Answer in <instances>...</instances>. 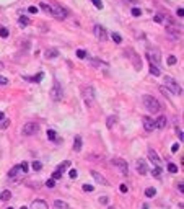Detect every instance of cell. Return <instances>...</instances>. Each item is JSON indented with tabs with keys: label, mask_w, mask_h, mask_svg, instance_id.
I'll use <instances>...</instances> for the list:
<instances>
[{
	"label": "cell",
	"mask_w": 184,
	"mask_h": 209,
	"mask_svg": "<svg viewBox=\"0 0 184 209\" xmlns=\"http://www.w3.org/2000/svg\"><path fill=\"white\" fill-rule=\"evenodd\" d=\"M142 103H143V106H145V110L150 111L151 115H155V113H158V111L161 110L160 101L155 98V96H151V95H145V96L142 98Z\"/></svg>",
	"instance_id": "obj_1"
},
{
	"label": "cell",
	"mask_w": 184,
	"mask_h": 209,
	"mask_svg": "<svg viewBox=\"0 0 184 209\" xmlns=\"http://www.w3.org/2000/svg\"><path fill=\"white\" fill-rule=\"evenodd\" d=\"M165 87H166V88L171 92V93L181 95V87L178 85V82H176L173 77H165Z\"/></svg>",
	"instance_id": "obj_2"
},
{
	"label": "cell",
	"mask_w": 184,
	"mask_h": 209,
	"mask_svg": "<svg viewBox=\"0 0 184 209\" xmlns=\"http://www.w3.org/2000/svg\"><path fill=\"white\" fill-rule=\"evenodd\" d=\"M51 98H52L54 101H60V100L64 98V90H62V87L59 82H54L52 88H51Z\"/></svg>",
	"instance_id": "obj_3"
},
{
	"label": "cell",
	"mask_w": 184,
	"mask_h": 209,
	"mask_svg": "<svg viewBox=\"0 0 184 209\" xmlns=\"http://www.w3.org/2000/svg\"><path fill=\"white\" fill-rule=\"evenodd\" d=\"M111 165L116 167L124 175H127V172H129V165H127V162L124 159H111Z\"/></svg>",
	"instance_id": "obj_4"
},
{
	"label": "cell",
	"mask_w": 184,
	"mask_h": 209,
	"mask_svg": "<svg viewBox=\"0 0 184 209\" xmlns=\"http://www.w3.org/2000/svg\"><path fill=\"white\" fill-rule=\"evenodd\" d=\"M67 10L64 8V7H60V5H57V3H54L52 5V17H56L57 20H65L67 18Z\"/></svg>",
	"instance_id": "obj_5"
},
{
	"label": "cell",
	"mask_w": 184,
	"mask_h": 209,
	"mask_svg": "<svg viewBox=\"0 0 184 209\" xmlns=\"http://www.w3.org/2000/svg\"><path fill=\"white\" fill-rule=\"evenodd\" d=\"M147 57H148V61H150V64H155V66H160V62H161V54H160L158 49L148 51Z\"/></svg>",
	"instance_id": "obj_6"
},
{
	"label": "cell",
	"mask_w": 184,
	"mask_h": 209,
	"mask_svg": "<svg viewBox=\"0 0 184 209\" xmlns=\"http://www.w3.org/2000/svg\"><path fill=\"white\" fill-rule=\"evenodd\" d=\"M37 129H39L37 123H26L25 126H23V129H21V132L25 136H33L37 132Z\"/></svg>",
	"instance_id": "obj_7"
},
{
	"label": "cell",
	"mask_w": 184,
	"mask_h": 209,
	"mask_svg": "<svg viewBox=\"0 0 184 209\" xmlns=\"http://www.w3.org/2000/svg\"><path fill=\"white\" fill-rule=\"evenodd\" d=\"M93 33H94V36L98 38L99 41H106V39H108V33H106V29L103 28L101 25H94Z\"/></svg>",
	"instance_id": "obj_8"
},
{
	"label": "cell",
	"mask_w": 184,
	"mask_h": 209,
	"mask_svg": "<svg viewBox=\"0 0 184 209\" xmlns=\"http://www.w3.org/2000/svg\"><path fill=\"white\" fill-rule=\"evenodd\" d=\"M142 123H143L145 131L151 132L153 129H155V119H151L150 116H143V118H142Z\"/></svg>",
	"instance_id": "obj_9"
},
{
	"label": "cell",
	"mask_w": 184,
	"mask_h": 209,
	"mask_svg": "<svg viewBox=\"0 0 184 209\" xmlns=\"http://www.w3.org/2000/svg\"><path fill=\"white\" fill-rule=\"evenodd\" d=\"M83 96H85L86 105H91V103H93V100H94V90H93V87H86Z\"/></svg>",
	"instance_id": "obj_10"
},
{
	"label": "cell",
	"mask_w": 184,
	"mask_h": 209,
	"mask_svg": "<svg viewBox=\"0 0 184 209\" xmlns=\"http://www.w3.org/2000/svg\"><path fill=\"white\" fill-rule=\"evenodd\" d=\"M135 168H137V172H139L140 175H147V173H148V167H147V164H145V160H142V159L137 160Z\"/></svg>",
	"instance_id": "obj_11"
},
{
	"label": "cell",
	"mask_w": 184,
	"mask_h": 209,
	"mask_svg": "<svg viewBox=\"0 0 184 209\" xmlns=\"http://www.w3.org/2000/svg\"><path fill=\"white\" fill-rule=\"evenodd\" d=\"M91 176H93V178H94L96 181H98V183H101V185H108V180L101 175V173L96 172V170H91Z\"/></svg>",
	"instance_id": "obj_12"
},
{
	"label": "cell",
	"mask_w": 184,
	"mask_h": 209,
	"mask_svg": "<svg viewBox=\"0 0 184 209\" xmlns=\"http://www.w3.org/2000/svg\"><path fill=\"white\" fill-rule=\"evenodd\" d=\"M148 157L151 159V162H153L155 165L161 167V159H160V157L156 155V152H155V150H151V149H150V150H148Z\"/></svg>",
	"instance_id": "obj_13"
},
{
	"label": "cell",
	"mask_w": 184,
	"mask_h": 209,
	"mask_svg": "<svg viewBox=\"0 0 184 209\" xmlns=\"http://www.w3.org/2000/svg\"><path fill=\"white\" fill-rule=\"evenodd\" d=\"M166 124H168V121H166V118H165V116L155 119V129H165V127H166Z\"/></svg>",
	"instance_id": "obj_14"
},
{
	"label": "cell",
	"mask_w": 184,
	"mask_h": 209,
	"mask_svg": "<svg viewBox=\"0 0 184 209\" xmlns=\"http://www.w3.org/2000/svg\"><path fill=\"white\" fill-rule=\"evenodd\" d=\"M31 209H47V204H46L44 201H41V199H36V201H33Z\"/></svg>",
	"instance_id": "obj_15"
},
{
	"label": "cell",
	"mask_w": 184,
	"mask_h": 209,
	"mask_svg": "<svg viewBox=\"0 0 184 209\" xmlns=\"http://www.w3.org/2000/svg\"><path fill=\"white\" fill-rule=\"evenodd\" d=\"M21 172H23V170H21V165H15V167L8 172V178L12 180V178H15V176H17L18 173H21Z\"/></svg>",
	"instance_id": "obj_16"
},
{
	"label": "cell",
	"mask_w": 184,
	"mask_h": 209,
	"mask_svg": "<svg viewBox=\"0 0 184 209\" xmlns=\"http://www.w3.org/2000/svg\"><path fill=\"white\" fill-rule=\"evenodd\" d=\"M82 145H83V140L80 136H75V142H74V150L75 152H80L82 150Z\"/></svg>",
	"instance_id": "obj_17"
},
{
	"label": "cell",
	"mask_w": 184,
	"mask_h": 209,
	"mask_svg": "<svg viewBox=\"0 0 184 209\" xmlns=\"http://www.w3.org/2000/svg\"><path fill=\"white\" fill-rule=\"evenodd\" d=\"M42 77H44V74H41V72H39L36 77H25V80H28V82H31V83H39Z\"/></svg>",
	"instance_id": "obj_18"
},
{
	"label": "cell",
	"mask_w": 184,
	"mask_h": 209,
	"mask_svg": "<svg viewBox=\"0 0 184 209\" xmlns=\"http://www.w3.org/2000/svg\"><path fill=\"white\" fill-rule=\"evenodd\" d=\"M39 7H41V10H42V12H46L47 15H52V7H51L49 3H46V2H41V3H39Z\"/></svg>",
	"instance_id": "obj_19"
},
{
	"label": "cell",
	"mask_w": 184,
	"mask_h": 209,
	"mask_svg": "<svg viewBox=\"0 0 184 209\" xmlns=\"http://www.w3.org/2000/svg\"><path fill=\"white\" fill-rule=\"evenodd\" d=\"M54 206H56V209H70L69 204H67V203H64V201H60V199H56V201H54Z\"/></svg>",
	"instance_id": "obj_20"
},
{
	"label": "cell",
	"mask_w": 184,
	"mask_h": 209,
	"mask_svg": "<svg viewBox=\"0 0 184 209\" xmlns=\"http://www.w3.org/2000/svg\"><path fill=\"white\" fill-rule=\"evenodd\" d=\"M44 56H46L47 59H54V57H57V56H59V51H57V49H47Z\"/></svg>",
	"instance_id": "obj_21"
},
{
	"label": "cell",
	"mask_w": 184,
	"mask_h": 209,
	"mask_svg": "<svg viewBox=\"0 0 184 209\" xmlns=\"http://www.w3.org/2000/svg\"><path fill=\"white\" fill-rule=\"evenodd\" d=\"M150 74L153 75V77H158L160 74H161V72H160V69H158V66H155V64H150Z\"/></svg>",
	"instance_id": "obj_22"
},
{
	"label": "cell",
	"mask_w": 184,
	"mask_h": 209,
	"mask_svg": "<svg viewBox=\"0 0 184 209\" xmlns=\"http://www.w3.org/2000/svg\"><path fill=\"white\" fill-rule=\"evenodd\" d=\"M10 198H12V193H10L8 189H5V191L0 193V199H2V201H8Z\"/></svg>",
	"instance_id": "obj_23"
},
{
	"label": "cell",
	"mask_w": 184,
	"mask_h": 209,
	"mask_svg": "<svg viewBox=\"0 0 184 209\" xmlns=\"http://www.w3.org/2000/svg\"><path fill=\"white\" fill-rule=\"evenodd\" d=\"M91 66L94 67H108L106 62H103V61H98V59H91Z\"/></svg>",
	"instance_id": "obj_24"
},
{
	"label": "cell",
	"mask_w": 184,
	"mask_h": 209,
	"mask_svg": "<svg viewBox=\"0 0 184 209\" xmlns=\"http://www.w3.org/2000/svg\"><path fill=\"white\" fill-rule=\"evenodd\" d=\"M18 23H20V26H28L31 21H29L28 17H20V20H18Z\"/></svg>",
	"instance_id": "obj_25"
},
{
	"label": "cell",
	"mask_w": 184,
	"mask_h": 209,
	"mask_svg": "<svg viewBox=\"0 0 184 209\" xmlns=\"http://www.w3.org/2000/svg\"><path fill=\"white\" fill-rule=\"evenodd\" d=\"M155 194H156V189L155 188H147V189H145V196H147V198H153Z\"/></svg>",
	"instance_id": "obj_26"
},
{
	"label": "cell",
	"mask_w": 184,
	"mask_h": 209,
	"mask_svg": "<svg viewBox=\"0 0 184 209\" xmlns=\"http://www.w3.org/2000/svg\"><path fill=\"white\" fill-rule=\"evenodd\" d=\"M86 56H88V52H86L85 49H77V57L78 59H86Z\"/></svg>",
	"instance_id": "obj_27"
},
{
	"label": "cell",
	"mask_w": 184,
	"mask_h": 209,
	"mask_svg": "<svg viewBox=\"0 0 184 209\" xmlns=\"http://www.w3.org/2000/svg\"><path fill=\"white\" fill-rule=\"evenodd\" d=\"M111 36H112V41H114L116 44H121V43H122V38H121V34L119 33H112Z\"/></svg>",
	"instance_id": "obj_28"
},
{
	"label": "cell",
	"mask_w": 184,
	"mask_h": 209,
	"mask_svg": "<svg viewBox=\"0 0 184 209\" xmlns=\"http://www.w3.org/2000/svg\"><path fill=\"white\" fill-rule=\"evenodd\" d=\"M114 124H116V116H109V118H108V121H106V126L111 129Z\"/></svg>",
	"instance_id": "obj_29"
},
{
	"label": "cell",
	"mask_w": 184,
	"mask_h": 209,
	"mask_svg": "<svg viewBox=\"0 0 184 209\" xmlns=\"http://www.w3.org/2000/svg\"><path fill=\"white\" fill-rule=\"evenodd\" d=\"M151 175H153V176H160V175H161V167H158V165L153 167V168H151Z\"/></svg>",
	"instance_id": "obj_30"
},
{
	"label": "cell",
	"mask_w": 184,
	"mask_h": 209,
	"mask_svg": "<svg viewBox=\"0 0 184 209\" xmlns=\"http://www.w3.org/2000/svg\"><path fill=\"white\" fill-rule=\"evenodd\" d=\"M69 167H70V162H69V160H65L64 164H60V165L57 167V170H59V172H64V170H65V168H69Z\"/></svg>",
	"instance_id": "obj_31"
},
{
	"label": "cell",
	"mask_w": 184,
	"mask_h": 209,
	"mask_svg": "<svg viewBox=\"0 0 184 209\" xmlns=\"http://www.w3.org/2000/svg\"><path fill=\"white\" fill-rule=\"evenodd\" d=\"M168 172H169V173H178V165L168 164Z\"/></svg>",
	"instance_id": "obj_32"
},
{
	"label": "cell",
	"mask_w": 184,
	"mask_h": 209,
	"mask_svg": "<svg viewBox=\"0 0 184 209\" xmlns=\"http://www.w3.org/2000/svg\"><path fill=\"white\" fill-rule=\"evenodd\" d=\"M0 38H8V29L0 26Z\"/></svg>",
	"instance_id": "obj_33"
},
{
	"label": "cell",
	"mask_w": 184,
	"mask_h": 209,
	"mask_svg": "<svg viewBox=\"0 0 184 209\" xmlns=\"http://www.w3.org/2000/svg\"><path fill=\"white\" fill-rule=\"evenodd\" d=\"M60 178H62V172L56 170V172L52 173V180H60Z\"/></svg>",
	"instance_id": "obj_34"
},
{
	"label": "cell",
	"mask_w": 184,
	"mask_h": 209,
	"mask_svg": "<svg viewBox=\"0 0 184 209\" xmlns=\"http://www.w3.org/2000/svg\"><path fill=\"white\" fill-rule=\"evenodd\" d=\"M31 167H33V170H41V168H42V164L36 160V162H33V165H31Z\"/></svg>",
	"instance_id": "obj_35"
},
{
	"label": "cell",
	"mask_w": 184,
	"mask_h": 209,
	"mask_svg": "<svg viewBox=\"0 0 184 209\" xmlns=\"http://www.w3.org/2000/svg\"><path fill=\"white\" fill-rule=\"evenodd\" d=\"M47 137H49L51 140H56V131H52V129H49V131H47Z\"/></svg>",
	"instance_id": "obj_36"
},
{
	"label": "cell",
	"mask_w": 184,
	"mask_h": 209,
	"mask_svg": "<svg viewBox=\"0 0 184 209\" xmlns=\"http://www.w3.org/2000/svg\"><path fill=\"white\" fill-rule=\"evenodd\" d=\"M91 2H93V5L96 7V8H99V10L103 8V2L101 0H91Z\"/></svg>",
	"instance_id": "obj_37"
},
{
	"label": "cell",
	"mask_w": 184,
	"mask_h": 209,
	"mask_svg": "<svg viewBox=\"0 0 184 209\" xmlns=\"http://www.w3.org/2000/svg\"><path fill=\"white\" fill-rule=\"evenodd\" d=\"M176 62H178V59H176L174 56H169V57H168V64H169V66H174Z\"/></svg>",
	"instance_id": "obj_38"
},
{
	"label": "cell",
	"mask_w": 184,
	"mask_h": 209,
	"mask_svg": "<svg viewBox=\"0 0 184 209\" xmlns=\"http://www.w3.org/2000/svg\"><path fill=\"white\" fill-rule=\"evenodd\" d=\"M69 175H70V178H72V180H75V178L78 176V173H77V170H75V168H72V170L69 172Z\"/></svg>",
	"instance_id": "obj_39"
},
{
	"label": "cell",
	"mask_w": 184,
	"mask_h": 209,
	"mask_svg": "<svg viewBox=\"0 0 184 209\" xmlns=\"http://www.w3.org/2000/svg\"><path fill=\"white\" fill-rule=\"evenodd\" d=\"M46 186H47V188H54V186H56V180H52V178L47 180L46 181Z\"/></svg>",
	"instance_id": "obj_40"
},
{
	"label": "cell",
	"mask_w": 184,
	"mask_h": 209,
	"mask_svg": "<svg viewBox=\"0 0 184 209\" xmlns=\"http://www.w3.org/2000/svg\"><path fill=\"white\" fill-rule=\"evenodd\" d=\"M140 15H142L140 8H132V17H140Z\"/></svg>",
	"instance_id": "obj_41"
},
{
	"label": "cell",
	"mask_w": 184,
	"mask_h": 209,
	"mask_svg": "<svg viewBox=\"0 0 184 209\" xmlns=\"http://www.w3.org/2000/svg\"><path fill=\"white\" fill-rule=\"evenodd\" d=\"M176 15H178L179 18H183V17H184V8H183V7H179V8L176 10Z\"/></svg>",
	"instance_id": "obj_42"
},
{
	"label": "cell",
	"mask_w": 184,
	"mask_h": 209,
	"mask_svg": "<svg viewBox=\"0 0 184 209\" xmlns=\"http://www.w3.org/2000/svg\"><path fill=\"white\" fill-rule=\"evenodd\" d=\"M0 85H8V78L0 75Z\"/></svg>",
	"instance_id": "obj_43"
},
{
	"label": "cell",
	"mask_w": 184,
	"mask_h": 209,
	"mask_svg": "<svg viewBox=\"0 0 184 209\" xmlns=\"http://www.w3.org/2000/svg\"><path fill=\"white\" fill-rule=\"evenodd\" d=\"M83 189L85 191H93V186L91 185H83Z\"/></svg>",
	"instance_id": "obj_44"
},
{
	"label": "cell",
	"mask_w": 184,
	"mask_h": 209,
	"mask_svg": "<svg viewBox=\"0 0 184 209\" xmlns=\"http://www.w3.org/2000/svg\"><path fill=\"white\" fill-rule=\"evenodd\" d=\"M28 12L29 13H37V7H28Z\"/></svg>",
	"instance_id": "obj_45"
},
{
	"label": "cell",
	"mask_w": 184,
	"mask_h": 209,
	"mask_svg": "<svg viewBox=\"0 0 184 209\" xmlns=\"http://www.w3.org/2000/svg\"><path fill=\"white\" fill-rule=\"evenodd\" d=\"M155 21H156V23H163V18H161V15H155Z\"/></svg>",
	"instance_id": "obj_46"
},
{
	"label": "cell",
	"mask_w": 184,
	"mask_h": 209,
	"mask_svg": "<svg viewBox=\"0 0 184 209\" xmlns=\"http://www.w3.org/2000/svg\"><path fill=\"white\" fill-rule=\"evenodd\" d=\"M21 170H23V172H28V164H26V162L21 164Z\"/></svg>",
	"instance_id": "obj_47"
},
{
	"label": "cell",
	"mask_w": 184,
	"mask_h": 209,
	"mask_svg": "<svg viewBox=\"0 0 184 209\" xmlns=\"http://www.w3.org/2000/svg\"><path fill=\"white\" fill-rule=\"evenodd\" d=\"M178 149H179V144H173V147H171V152H178Z\"/></svg>",
	"instance_id": "obj_48"
},
{
	"label": "cell",
	"mask_w": 184,
	"mask_h": 209,
	"mask_svg": "<svg viewBox=\"0 0 184 209\" xmlns=\"http://www.w3.org/2000/svg\"><path fill=\"white\" fill-rule=\"evenodd\" d=\"M119 189H121L122 193H127V189H129V188H127L126 185H121V188H119Z\"/></svg>",
	"instance_id": "obj_49"
},
{
	"label": "cell",
	"mask_w": 184,
	"mask_h": 209,
	"mask_svg": "<svg viewBox=\"0 0 184 209\" xmlns=\"http://www.w3.org/2000/svg\"><path fill=\"white\" fill-rule=\"evenodd\" d=\"M10 126V119H7V121H5L3 124H2V127H8Z\"/></svg>",
	"instance_id": "obj_50"
},
{
	"label": "cell",
	"mask_w": 184,
	"mask_h": 209,
	"mask_svg": "<svg viewBox=\"0 0 184 209\" xmlns=\"http://www.w3.org/2000/svg\"><path fill=\"white\" fill-rule=\"evenodd\" d=\"M101 203H103V204H108V198L103 196V198H101Z\"/></svg>",
	"instance_id": "obj_51"
},
{
	"label": "cell",
	"mask_w": 184,
	"mask_h": 209,
	"mask_svg": "<svg viewBox=\"0 0 184 209\" xmlns=\"http://www.w3.org/2000/svg\"><path fill=\"white\" fill-rule=\"evenodd\" d=\"M178 189H179V191H181V193H183V191H184V186H183V183H179V185H178Z\"/></svg>",
	"instance_id": "obj_52"
},
{
	"label": "cell",
	"mask_w": 184,
	"mask_h": 209,
	"mask_svg": "<svg viewBox=\"0 0 184 209\" xmlns=\"http://www.w3.org/2000/svg\"><path fill=\"white\" fill-rule=\"evenodd\" d=\"M127 2H129V3H134V5H135L137 2H139V0H127Z\"/></svg>",
	"instance_id": "obj_53"
},
{
	"label": "cell",
	"mask_w": 184,
	"mask_h": 209,
	"mask_svg": "<svg viewBox=\"0 0 184 209\" xmlns=\"http://www.w3.org/2000/svg\"><path fill=\"white\" fill-rule=\"evenodd\" d=\"M2 119H5V115L2 113V111H0V121H2Z\"/></svg>",
	"instance_id": "obj_54"
},
{
	"label": "cell",
	"mask_w": 184,
	"mask_h": 209,
	"mask_svg": "<svg viewBox=\"0 0 184 209\" xmlns=\"http://www.w3.org/2000/svg\"><path fill=\"white\" fill-rule=\"evenodd\" d=\"M2 69H3V62L0 61V70H2Z\"/></svg>",
	"instance_id": "obj_55"
},
{
	"label": "cell",
	"mask_w": 184,
	"mask_h": 209,
	"mask_svg": "<svg viewBox=\"0 0 184 209\" xmlns=\"http://www.w3.org/2000/svg\"><path fill=\"white\" fill-rule=\"evenodd\" d=\"M21 209H28V208H25V206H23V208H21Z\"/></svg>",
	"instance_id": "obj_56"
},
{
	"label": "cell",
	"mask_w": 184,
	"mask_h": 209,
	"mask_svg": "<svg viewBox=\"0 0 184 209\" xmlns=\"http://www.w3.org/2000/svg\"><path fill=\"white\" fill-rule=\"evenodd\" d=\"M108 209H114V208H108Z\"/></svg>",
	"instance_id": "obj_57"
},
{
	"label": "cell",
	"mask_w": 184,
	"mask_h": 209,
	"mask_svg": "<svg viewBox=\"0 0 184 209\" xmlns=\"http://www.w3.org/2000/svg\"><path fill=\"white\" fill-rule=\"evenodd\" d=\"M8 209H13V208H8Z\"/></svg>",
	"instance_id": "obj_58"
}]
</instances>
